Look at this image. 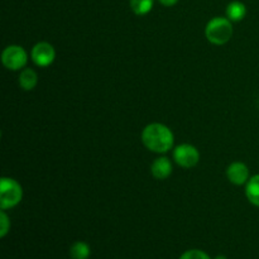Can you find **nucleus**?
I'll use <instances>...</instances> for the list:
<instances>
[{
    "label": "nucleus",
    "instance_id": "obj_11",
    "mask_svg": "<svg viewBox=\"0 0 259 259\" xmlns=\"http://www.w3.org/2000/svg\"><path fill=\"white\" fill-rule=\"evenodd\" d=\"M247 14V8L240 2H232L227 8V17L232 22H240Z\"/></svg>",
    "mask_w": 259,
    "mask_h": 259
},
{
    "label": "nucleus",
    "instance_id": "obj_12",
    "mask_svg": "<svg viewBox=\"0 0 259 259\" xmlns=\"http://www.w3.org/2000/svg\"><path fill=\"white\" fill-rule=\"evenodd\" d=\"M91 254L90 245L86 242H75L70 248V257L72 259H89Z\"/></svg>",
    "mask_w": 259,
    "mask_h": 259
},
{
    "label": "nucleus",
    "instance_id": "obj_9",
    "mask_svg": "<svg viewBox=\"0 0 259 259\" xmlns=\"http://www.w3.org/2000/svg\"><path fill=\"white\" fill-rule=\"evenodd\" d=\"M38 75L32 68H24L19 75V85L23 90L30 91L37 86Z\"/></svg>",
    "mask_w": 259,
    "mask_h": 259
},
{
    "label": "nucleus",
    "instance_id": "obj_16",
    "mask_svg": "<svg viewBox=\"0 0 259 259\" xmlns=\"http://www.w3.org/2000/svg\"><path fill=\"white\" fill-rule=\"evenodd\" d=\"M158 2L162 5H164V7H174V5H176L179 3V0H158Z\"/></svg>",
    "mask_w": 259,
    "mask_h": 259
},
{
    "label": "nucleus",
    "instance_id": "obj_2",
    "mask_svg": "<svg viewBox=\"0 0 259 259\" xmlns=\"http://www.w3.org/2000/svg\"><path fill=\"white\" fill-rule=\"evenodd\" d=\"M205 35L207 40L215 46H223L233 37L232 20L228 18L217 17L207 23L205 28Z\"/></svg>",
    "mask_w": 259,
    "mask_h": 259
},
{
    "label": "nucleus",
    "instance_id": "obj_6",
    "mask_svg": "<svg viewBox=\"0 0 259 259\" xmlns=\"http://www.w3.org/2000/svg\"><path fill=\"white\" fill-rule=\"evenodd\" d=\"M32 61L39 67H47L52 65L56 58V51L53 46L48 42H39L32 48L30 52Z\"/></svg>",
    "mask_w": 259,
    "mask_h": 259
},
{
    "label": "nucleus",
    "instance_id": "obj_4",
    "mask_svg": "<svg viewBox=\"0 0 259 259\" xmlns=\"http://www.w3.org/2000/svg\"><path fill=\"white\" fill-rule=\"evenodd\" d=\"M2 62L8 70L18 71L24 67L28 62V55L20 46H8L2 55Z\"/></svg>",
    "mask_w": 259,
    "mask_h": 259
},
{
    "label": "nucleus",
    "instance_id": "obj_7",
    "mask_svg": "<svg viewBox=\"0 0 259 259\" xmlns=\"http://www.w3.org/2000/svg\"><path fill=\"white\" fill-rule=\"evenodd\" d=\"M227 176L233 185L242 186L249 181V168L243 162H233L228 167Z\"/></svg>",
    "mask_w": 259,
    "mask_h": 259
},
{
    "label": "nucleus",
    "instance_id": "obj_5",
    "mask_svg": "<svg viewBox=\"0 0 259 259\" xmlns=\"http://www.w3.org/2000/svg\"><path fill=\"white\" fill-rule=\"evenodd\" d=\"M174 159L179 166L184 168H192L200 161V153L196 147L191 144H181L174 151Z\"/></svg>",
    "mask_w": 259,
    "mask_h": 259
},
{
    "label": "nucleus",
    "instance_id": "obj_13",
    "mask_svg": "<svg viewBox=\"0 0 259 259\" xmlns=\"http://www.w3.org/2000/svg\"><path fill=\"white\" fill-rule=\"evenodd\" d=\"M131 8L137 15H146L153 8V0H131Z\"/></svg>",
    "mask_w": 259,
    "mask_h": 259
},
{
    "label": "nucleus",
    "instance_id": "obj_15",
    "mask_svg": "<svg viewBox=\"0 0 259 259\" xmlns=\"http://www.w3.org/2000/svg\"><path fill=\"white\" fill-rule=\"evenodd\" d=\"M10 230V220L4 210L0 212V238H5Z\"/></svg>",
    "mask_w": 259,
    "mask_h": 259
},
{
    "label": "nucleus",
    "instance_id": "obj_14",
    "mask_svg": "<svg viewBox=\"0 0 259 259\" xmlns=\"http://www.w3.org/2000/svg\"><path fill=\"white\" fill-rule=\"evenodd\" d=\"M179 259H212L206 252L200 249H190L182 253Z\"/></svg>",
    "mask_w": 259,
    "mask_h": 259
},
{
    "label": "nucleus",
    "instance_id": "obj_3",
    "mask_svg": "<svg viewBox=\"0 0 259 259\" xmlns=\"http://www.w3.org/2000/svg\"><path fill=\"white\" fill-rule=\"evenodd\" d=\"M23 197V189L19 182L9 177H3L0 181V207L2 210L17 206Z\"/></svg>",
    "mask_w": 259,
    "mask_h": 259
},
{
    "label": "nucleus",
    "instance_id": "obj_8",
    "mask_svg": "<svg viewBox=\"0 0 259 259\" xmlns=\"http://www.w3.org/2000/svg\"><path fill=\"white\" fill-rule=\"evenodd\" d=\"M151 172L154 179L157 180H166L171 176L172 174V163L167 157H159L154 159L151 166Z\"/></svg>",
    "mask_w": 259,
    "mask_h": 259
},
{
    "label": "nucleus",
    "instance_id": "obj_10",
    "mask_svg": "<svg viewBox=\"0 0 259 259\" xmlns=\"http://www.w3.org/2000/svg\"><path fill=\"white\" fill-rule=\"evenodd\" d=\"M245 195L250 204L259 207V175L250 177L245 186Z\"/></svg>",
    "mask_w": 259,
    "mask_h": 259
},
{
    "label": "nucleus",
    "instance_id": "obj_17",
    "mask_svg": "<svg viewBox=\"0 0 259 259\" xmlns=\"http://www.w3.org/2000/svg\"><path fill=\"white\" fill-rule=\"evenodd\" d=\"M214 259H228V257H227V255H224V254H218Z\"/></svg>",
    "mask_w": 259,
    "mask_h": 259
},
{
    "label": "nucleus",
    "instance_id": "obj_1",
    "mask_svg": "<svg viewBox=\"0 0 259 259\" xmlns=\"http://www.w3.org/2000/svg\"><path fill=\"white\" fill-rule=\"evenodd\" d=\"M142 142L151 152L166 153L174 147L175 137L168 126L161 123H152L142 132Z\"/></svg>",
    "mask_w": 259,
    "mask_h": 259
}]
</instances>
